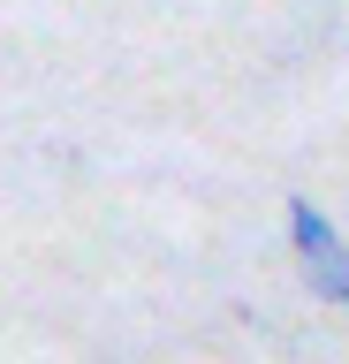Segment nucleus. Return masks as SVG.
I'll return each instance as SVG.
<instances>
[{"instance_id": "obj_1", "label": "nucleus", "mask_w": 349, "mask_h": 364, "mask_svg": "<svg viewBox=\"0 0 349 364\" xmlns=\"http://www.w3.org/2000/svg\"><path fill=\"white\" fill-rule=\"evenodd\" d=\"M289 243H296L304 281H311L326 304H349V243H342V228L326 220L311 198H289Z\"/></svg>"}]
</instances>
